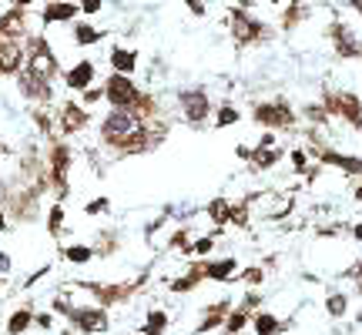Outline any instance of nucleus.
I'll return each instance as SVG.
<instances>
[{"label":"nucleus","mask_w":362,"mask_h":335,"mask_svg":"<svg viewBox=\"0 0 362 335\" xmlns=\"http://www.w3.org/2000/svg\"><path fill=\"white\" fill-rule=\"evenodd\" d=\"M105 137L107 141H128V137H135L141 135V121H138V114L135 111H128V107H114L111 114H107V121H105Z\"/></svg>","instance_id":"nucleus-1"},{"label":"nucleus","mask_w":362,"mask_h":335,"mask_svg":"<svg viewBox=\"0 0 362 335\" xmlns=\"http://www.w3.org/2000/svg\"><path fill=\"white\" fill-rule=\"evenodd\" d=\"M107 101L114 107H131L138 101V91H135V84L128 81V77H121V74H114L111 81H107Z\"/></svg>","instance_id":"nucleus-2"},{"label":"nucleus","mask_w":362,"mask_h":335,"mask_svg":"<svg viewBox=\"0 0 362 335\" xmlns=\"http://www.w3.org/2000/svg\"><path fill=\"white\" fill-rule=\"evenodd\" d=\"M228 20H232V34H235L239 44H248V41H255L258 34H262V24H258L255 17H248L245 11H232Z\"/></svg>","instance_id":"nucleus-3"},{"label":"nucleus","mask_w":362,"mask_h":335,"mask_svg":"<svg viewBox=\"0 0 362 335\" xmlns=\"http://www.w3.org/2000/svg\"><path fill=\"white\" fill-rule=\"evenodd\" d=\"M332 41H335V54H342V57H359L362 54L356 34L349 31L346 24H332Z\"/></svg>","instance_id":"nucleus-4"},{"label":"nucleus","mask_w":362,"mask_h":335,"mask_svg":"<svg viewBox=\"0 0 362 335\" xmlns=\"http://www.w3.org/2000/svg\"><path fill=\"white\" fill-rule=\"evenodd\" d=\"M27 67H30V74L34 77H51L54 74V54L47 50L44 41H37V44H34V54H30Z\"/></svg>","instance_id":"nucleus-5"},{"label":"nucleus","mask_w":362,"mask_h":335,"mask_svg":"<svg viewBox=\"0 0 362 335\" xmlns=\"http://www.w3.org/2000/svg\"><path fill=\"white\" fill-rule=\"evenodd\" d=\"M255 118L262 124H272V128H288L292 124V111L282 104H262L255 107Z\"/></svg>","instance_id":"nucleus-6"},{"label":"nucleus","mask_w":362,"mask_h":335,"mask_svg":"<svg viewBox=\"0 0 362 335\" xmlns=\"http://www.w3.org/2000/svg\"><path fill=\"white\" fill-rule=\"evenodd\" d=\"M181 104H185V118L188 121H201L208 114V97L201 91H185L181 94Z\"/></svg>","instance_id":"nucleus-7"},{"label":"nucleus","mask_w":362,"mask_h":335,"mask_svg":"<svg viewBox=\"0 0 362 335\" xmlns=\"http://www.w3.org/2000/svg\"><path fill=\"white\" fill-rule=\"evenodd\" d=\"M71 17H77V4H71V0H51L44 11V24H54V20H71Z\"/></svg>","instance_id":"nucleus-8"},{"label":"nucleus","mask_w":362,"mask_h":335,"mask_svg":"<svg viewBox=\"0 0 362 335\" xmlns=\"http://www.w3.org/2000/svg\"><path fill=\"white\" fill-rule=\"evenodd\" d=\"M74 322L84 329V332H101V329H107L105 312H94V308H81V312H74Z\"/></svg>","instance_id":"nucleus-9"},{"label":"nucleus","mask_w":362,"mask_h":335,"mask_svg":"<svg viewBox=\"0 0 362 335\" xmlns=\"http://www.w3.org/2000/svg\"><path fill=\"white\" fill-rule=\"evenodd\" d=\"M20 67V47L14 41H0V71H17Z\"/></svg>","instance_id":"nucleus-10"},{"label":"nucleus","mask_w":362,"mask_h":335,"mask_svg":"<svg viewBox=\"0 0 362 335\" xmlns=\"http://www.w3.org/2000/svg\"><path fill=\"white\" fill-rule=\"evenodd\" d=\"M0 34H7V37L24 34V14L20 11H7V14L0 17Z\"/></svg>","instance_id":"nucleus-11"},{"label":"nucleus","mask_w":362,"mask_h":335,"mask_svg":"<svg viewBox=\"0 0 362 335\" xmlns=\"http://www.w3.org/2000/svg\"><path fill=\"white\" fill-rule=\"evenodd\" d=\"M90 77H94V67H90V64L84 61V64H77L74 71L67 74V84H71V88H88Z\"/></svg>","instance_id":"nucleus-12"},{"label":"nucleus","mask_w":362,"mask_h":335,"mask_svg":"<svg viewBox=\"0 0 362 335\" xmlns=\"http://www.w3.org/2000/svg\"><path fill=\"white\" fill-rule=\"evenodd\" d=\"M81 124H84V111H77V104L64 107V128H67V131H77Z\"/></svg>","instance_id":"nucleus-13"},{"label":"nucleus","mask_w":362,"mask_h":335,"mask_svg":"<svg viewBox=\"0 0 362 335\" xmlns=\"http://www.w3.org/2000/svg\"><path fill=\"white\" fill-rule=\"evenodd\" d=\"M326 161H329V165L346 168V171H352V175H356V171H362V161H359V158H346V154H326Z\"/></svg>","instance_id":"nucleus-14"},{"label":"nucleus","mask_w":362,"mask_h":335,"mask_svg":"<svg viewBox=\"0 0 362 335\" xmlns=\"http://www.w3.org/2000/svg\"><path fill=\"white\" fill-rule=\"evenodd\" d=\"M111 64L128 74V71H135V54H131V50H114V54H111Z\"/></svg>","instance_id":"nucleus-15"},{"label":"nucleus","mask_w":362,"mask_h":335,"mask_svg":"<svg viewBox=\"0 0 362 335\" xmlns=\"http://www.w3.org/2000/svg\"><path fill=\"white\" fill-rule=\"evenodd\" d=\"M74 41L77 44H94V41H101V31H94V27H88V24H81V27H74Z\"/></svg>","instance_id":"nucleus-16"},{"label":"nucleus","mask_w":362,"mask_h":335,"mask_svg":"<svg viewBox=\"0 0 362 335\" xmlns=\"http://www.w3.org/2000/svg\"><path fill=\"white\" fill-rule=\"evenodd\" d=\"M255 332L258 335H275V332H279V322L272 319V315H258V319H255Z\"/></svg>","instance_id":"nucleus-17"},{"label":"nucleus","mask_w":362,"mask_h":335,"mask_svg":"<svg viewBox=\"0 0 362 335\" xmlns=\"http://www.w3.org/2000/svg\"><path fill=\"white\" fill-rule=\"evenodd\" d=\"M235 272V261H215V265H208V275L211 278H228V275Z\"/></svg>","instance_id":"nucleus-18"},{"label":"nucleus","mask_w":362,"mask_h":335,"mask_svg":"<svg viewBox=\"0 0 362 335\" xmlns=\"http://www.w3.org/2000/svg\"><path fill=\"white\" fill-rule=\"evenodd\" d=\"M27 325H30V315L27 312H17L14 319H11V332H24Z\"/></svg>","instance_id":"nucleus-19"},{"label":"nucleus","mask_w":362,"mask_h":335,"mask_svg":"<svg viewBox=\"0 0 362 335\" xmlns=\"http://www.w3.org/2000/svg\"><path fill=\"white\" fill-rule=\"evenodd\" d=\"M329 312L332 315H342V312H346V299H342V295H329Z\"/></svg>","instance_id":"nucleus-20"},{"label":"nucleus","mask_w":362,"mask_h":335,"mask_svg":"<svg viewBox=\"0 0 362 335\" xmlns=\"http://www.w3.org/2000/svg\"><path fill=\"white\" fill-rule=\"evenodd\" d=\"M67 259H71V261H88L90 259V248H67Z\"/></svg>","instance_id":"nucleus-21"},{"label":"nucleus","mask_w":362,"mask_h":335,"mask_svg":"<svg viewBox=\"0 0 362 335\" xmlns=\"http://www.w3.org/2000/svg\"><path fill=\"white\" fill-rule=\"evenodd\" d=\"M228 205H225V201H215V205H211V218H215V221H225V218H228Z\"/></svg>","instance_id":"nucleus-22"},{"label":"nucleus","mask_w":362,"mask_h":335,"mask_svg":"<svg viewBox=\"0 0 362 335\" xmlns=\"http://www.w3.org/2000/svg\"><path fill=\"white\" fill-rule=\"evenodd\" d=\"M245 322H248V319H245V312H235V315H232V322H228V332H239Z\"/></svg>","instance_id":"nucleus-23"},{"label":"nucleus","mask_w":362,"mask_h":335,"mask_svg":"<svg viewBox=\"0 0 362 335\" xmlns=\"http://www.w3.org/2000/svg\"><path fill=\"white\" fill-rule=\"evenodd\" d=\"M232 121H239V111H232V107H225V111L218 114V124H232Z\"/></svg>","instance_id":"nucleus-24"},{"label":"nucleus","mask_w":362,"mask_h":335,"mask_svg":"<svg viewBox=\"0 0 362 335\" xmlns=\"http://www.w3.org/2000/svg\"><path fill=\"white\" fill-rule=\"evenodd\" d=\"M81 7H84V14H98V11H101V0H84Z\"/></svg>","instance_id":"nucleus-25"},{"label":"nucleus","mask_w":362,"mask_h":335,"mask_svg":"<svg viewBox=\"0 0 362 335\" xmlns=\"http://www.w3.org/2000/svg\"><path fill=\"white\" fill-rule=\"evenodd\" d=\"M188 7H192V14H205V4H201V0H188Z\"/></svg>","instance_id":"nucleus-26"},{"label":"nucleus","mask_w":362,"mask_h":335,"mask_svg":"<svg viewBox=\"0 0 362 335\" xmlns=\"http://www.w3.org/2000/svg\"><path fill=\"white\" fill-rule=\"evenodd\" d=\"M60 208H54V212H51V228H60Z\"/></svg>","instance_id":"nucleus-27"},{"label":"nucleus","mask_w":362,"mask_h":335,"mask_svg":"<svg viewBox=\"0 0 362 335\" xmlns=\"http://www.w3.org/2000/svg\"><path fill=\"white\" fill-rule=\"evenodd\" d=\"M292 161H295V168H305V154L295 151V154H292Z\"/></svg>","instance_id":"nucleus-28"},{"label":"nucleus","mask_w":362,"mask_h":335,"mask_svg":"<svg viewBox=\"0 0 362 335\" xmlns=\"http://www.w3.org/2000/svg\"><path fill=\"white\" fill-rule=\"evenodd\" d=\"M195 248H198V252H208V248H211V238H201V242H198Z\"/></svg>","instance_id":"nucleus-29"},{"label":"nucleus","mask_w":362,"mask_h":335,"mask_svg":"<svg viewBox=\"0 0 362 335\" xmlns=\"http://www.w3.org/2000/svg\"><path fill=\"white\" fill-rule=\"evenodd\" d=\"M0 272H11V259L7 255H0Z\"/></svg>","instance_id":"nucleus-30"},{"label":"nucleus","mask_w":362,"mask_h":335,"mask_svg":"<svg viewBox=\"0 0 362 335\" xmlns=\"http://www.w3.org/2000/svg\"><path fill=\"white\" fill-rule=\"evenodd\" d=\"M349 4H352V7H356V11L362 14V0H349Z\"/></svg>","instance_id":"nucleus-31"},{"label":"nucleus","mask_w":362,"mask_h":335,"mask_svg":"<svg viewBox=\"0 0 362 335\" xmlns=\"http://www.w3.org/2000/svg\"><path fill=\"white\" fill-rule=\"evenodd\" d=\"M27 4H34V0H17V7H27Z\"/></svg>","instance_id":"nucleus-32"},{"label":"nucleus","mask_w":362,"mask_h":335,"mask_svg":"<svg viewBox=\"0 0 362 335\" xmlns=\"http://www.w3.org/2000/svg\"><path fill=\"white\" fill-rule=\"evenodd\" d=\"M356 238H362V225H359V228H356Z\"/></svg>","instance_id":"nucleus-33"},{"label":"nucleus","mask_w":362,"mask_h":335,"mask_svg":"<svg viewBox=\"0 0 362 335\" xmlns=\"http://www.w3.org/2000/svg\"><path fill=\"white\" fill-rule=\"evenodd\" d=\"M359 289H362V275H359Z\"/></svg>","instance_id":"nucleus-34"}]
</instances>
